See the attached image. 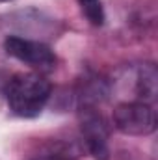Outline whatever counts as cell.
<instances>
[{
	"label": "cell",
	"mask_w": 158,
	"mask_h": 160,
	"mask_svg": "<svg viewBox=\"0 0 158 160\" xmlns=\"http://www.w3.org/2000/svg\"><path fill=\"white\" fill-rule=\"evenodd\" d=\"M80 130L91 155L97 160H108V127L95 108H82Z\"/></svg>",
	"instance_id": "277c9868"
},
{
	"label": "cell",
	"mask_w": 158,
	"mask_h": 160,
	"mask_svg": "<svg viewBox=\"0 0 158 160\" xmlns=\"http://www.w3.org/2000/svg\"><path fill=\"white\" fill-rule=\"evenodd\" d=\"M41 160H58V158H41Z\"/></svg>",
	"instance_id": "8992f818"
},
{
	"label": "cell",
	"mask_w": 158,
	"mask_h": 160,
	"mask_svg": "<svg viewBox=\"0 0 158 160\" xmlns=\"http://www.w3.org/2000/svg\"><path fill=\"white\" fill-rule=\"evenodd\" d=\"M78 4L82 8V13L91 24L101 26L104 22V9H102L101 0H78Z\"/></svg>",
	"instance_id": "5b68a950"
},
{
	"label": "cell",
	"mask_w": 158,
	"mask_h": 160,
	"mask_svg": "<svg viewBox=\"0 0 158 160\" xmlns=\"http://www.w3.org/2000/svg\"><path fill=\"white\" fill-rule=\"evenodd\" d=\"M0 2H9V0H0Z\"/></svg>",
	"instance_id": "52a82bcc"
},
{
	"label": "cell",
	"mask_w": 158,
	"mask_h": 160,
	"mask_svg": "<svg viewBox=\"0 0 158 160\" xmlns=\"http://www.w3.org/2000/svg\"><path fill=\"white\" fill-rule=\"evenodd\" d=\"M50 97V82L37 73H21L9 80L6 99L13 114L21 118H36Z\"/></svg>",
	"instance_id": "6da1fadb"
},
{
	"label": "cell",
	"mask_w": 158,
	"mask_h": 160,
	"mask_svg": "<svg viewBox=\"0 0 158 160\" xmlns=\"http://www.w3.org/2000/svg\"><path fill=\"white\" fill-rule=\"evenodd\" d=\"M114 123L125 134L145 136L155 132L156 116L147 102H123L114 110Z\"/></svg>",
	"instance_id": "7a4b0ae2"
},
{
	"label": "cell",
	"mask_w": 158,
	"mask_h": 160,
	"mask_svg": "<svg viewBox=\"0 0 158 160\" xmlns=\"http://www.w3.org/2000/svg\"><path fill=\"white\" fill-rule=\"evenodd\" d=\"M4 48L9 56L17 58L19 62H24V63H28L39 71H50L56 65L54 52L45 43H39V41L11 36L4 41Z\"/></svg>",
	"instance_id": "3957f363"
}]
</instances>
